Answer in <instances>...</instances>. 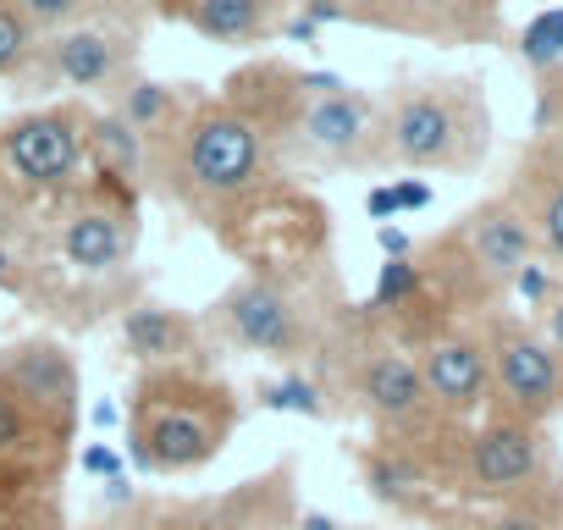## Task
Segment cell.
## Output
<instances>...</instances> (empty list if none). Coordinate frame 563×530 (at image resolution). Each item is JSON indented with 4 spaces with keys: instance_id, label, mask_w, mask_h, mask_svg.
Returning <instances> with one entry per match:
<instances>
[{
    "instance_id": "d6986e66",
    "label": "cell",
    "mask_w": 563,
    "mask_h": 530,
    "mask_svg": "<svg viewBox=\"0 0 563 530\" xmlns=\"http://www.w3.org/2000/svg\"><path fill=\"white\" fill-rule=\"evenodd\" d=\"M89 166L106 172V177L139 183V177H144V139H139L117 111H106V117L89 122Z\"/></svg>"
},
{
    "instance_id": "30bf717a",
    "label": "cell",
    "mask_w": 563,
    "mask_h": 530,
    "mask_svg": "<svg viewBox=\"0 0 563 530\" xmlns=\"http://www.w3.org/2000/svg\"><path fill=\"white\" fill-rule=\"evenodd\" d=\"M249 128H260L271 144L288 139L299 106H305V73L299 67H282V62H254L243 73L227 78V95H221Z\"/></svg>"
},
{
    "instance_id": "e575fe53",
    "label": "cell",
    "mask_w": 563,
    "mask_h": 530,
    "mask_svg": "<svg viewBox=\"0 0 563 530\" xmlns=\"http://www.w3.org/2000/svg\"><path fill=\"white\" fill-rule=\"evenodd\" d=\"M294 530H343V525H338V519H332V514H327V508H305V514H299V525H294Z\"/></svg>"
},
{
    "instance_id": "8fae6325",
    "label": "cell",
    "mask_w": 563,
    "mask_h": 530,
    "mask_svg": "<svg viewBox=\"0 0 563 530\" xmlns=\"http://www.w3.org/2000/svg\"><path fill=\"white\" fill-rule=\"evenodd\" d=\"M0 376H7L23 398L56 409V415H84L78 404V360L56 338H23L0 349Z\"/></svg>"
},
{
    "instance_id": "f35d334b",
    "label": "cell",
    "mask_w": 563,
    "mask_h": 530,
    "mask_svg": "<svg viewBox=\"0 0 563 530\" xmlns=\"http://www.w3.org/2000/svg\"><path fill=\"white\" fill-rule=\"evenodd\" d=\"M276 7H288V0H276ZM299 7H305V0H299Z\"/></svg>"
},
{
    "instance_id": "d6a6232c",
    "label": "cell",
    "mask_w": 563,
    "mask_h": 530,
    "mask_svg": "<svg viewBox=\"0 0 563 530\" xmlns=\"http://www.w3.org/2000/svg\"><path fill=\"white\" fill-rule=\"evenodd\" d=\"M486 530H547V525H541L536 514H525V508H514V514H497V519H492Z\"/></svg>"
},
{
    "instance_id": "9a60e30c",
    "label": "cell",
    "mask_w": 563,
    "mask_h": 530,
    "mask_svg": "<svg viewBox=\"0 0 563 530\" xmlns=\"http://www.w3.org/2000/svg\"><path fill=\"white\" fill-rule=\"evenodd\" d=\"M420 382H426V398H437L442 409H470L486 393V349L470 338H442L426 349Z\"/></svg>"
},
{
    "instance_id": "8992f818",
    "label": "cell",
    "mask_w": 563,
    "mask_h": 530,
    "mask_svg": "<svg viewBox=\"0 0 563 530\" xmlns=\"http://www.w3.org/2000/svg\"><path fill=\"white\" fill-rule=\"evenodd\" d=\"M371 139H376V100L360 89H338V95H310L282 144H294L321 166H343V161H365Z\"/></svg>"
},
{
    "instance_id": "277c9868",
    "label": "cell",
    "mask_w": 563,
    "mask_h": 530,
    "mask_svg": "<svg viewBox=\"0 0 563 530\" xmlns=\"http://www.w3.org/2000/svg\"><path fill=\"white\" fill-rule=\"evenodd\" d=\"M199 327L243 354L294 365V371L299 360H316L327 343V310L316 305L310 272H249L210 305Z\"/></svg>"
},
{
    "instance_id": "d590c367",
    "label": "cell",
    "mask_w": 563,
    "mask_h": 530,
    "mask_svg": "<svg viewBox=\"0 0 563 530\" xmlns=\"http://www.w3.org/2000/svg\"><path fill=\"white\" fill-rule=\"evenodd\" d=\"M282 34H288V40H305V45H316V40H321V29H316L310 18H294V23L282 29Z\"/></svg>"
},
{
    "instance_id": "d4e9b609",
    "label": "cell",
    "mask_w": 563,
    "mask_h": 530,
    "mask_svg": "<svg viewBox=\"0 0 563 530\" xmlns=\"http://www.w3.org/2000/svg\"><path fill=\"white\" fill-rule=\"evenodd\" d=\"M205 514L210 503H150L139 508L133 530H205Z\"/></svg>"
},
{
    "instance_id": "4dcf8cb0",
    "label": "cell",
    "mask_w": 563,
    "mask_h": 530,
    "mask_svg": "<svg viewBox=\"0 0 563 530\" xmlns=\"http://www.w3.org/2000/svg\"><path fill=\"white\" fill-rule=\"evenodd\" d=\"M514 283H519V294L525 299H547V272H541V265H519V272H514Z\"/></svg>"
},
{
    "instance_id": "74e56055",
    "label": "cell",
    "mask_w": 563,
    "mask_h": 530,
    "mask_svg": "<svg viewBox=\"0 0 563 530\" xmlns=\"http://www.w3.org/2000/svg\"><path fill=\"white\" fill-rule=\"evenodd\" d=\"M552 343H558V349H563V305H558V310H552Z\"/></svg>"
},
{
    "instance_id": "7c38bea8",
    "label": "cell",
    "mask_w": 563,
    "mask_h": 530,
    "mask_svg": "<svg viewBox=\"0 0 563 530\" xmlns=\"http://www.w3.org/2000/svg\"><path fill=\"white\" fill-rule=\"evenodd\" d=\"M299 503H294V464H276L254 481H243L232 497L210 503L205 530H294Z\"/></svg>"
},
{
    "instance_id": "ac0fdd59",
    "label": "cell",
    "mask_w": 563,
    "mask_h": 530,
    "mask_svg": "<svg viewBox=\"0 0 563 530\" xmlns=\"http://www.w3.org/2000/svg\"><path fill=\"white\" fill-rule=\"evenodd\" d=\"M475 265H486L492 277H514L530 260V227L514 210H486L475 216Z\"/></svg>"
},
{
    "instance_id": "603a6c76",
    "label": "cell",
    "mask_w": 563,
    "mask_h": 530,
    "mask_svg": "<svg viewBox=\"0 0 563 530\" xmlns=\"http://www.w3.org/2000/svg\"><path fill=\"white\" fill-rule=\"evenodd\" d=\"M12 7L29 18L34 34H62V29H73V23L89 18L95 0H12Z\"/></svg>"
},
{
    "instance_id": "7402d4cb",
    "label": "cell",
    "mask_w": 563,
    "mask_h": 530,
    "mask_svg": "<svg viewBox=\"0 0 563 530\" xmlns=\"http://www.w3.org/2000/svg\"><path fill=\"white\" fill-rule=\"evenodd\" d=\"M415 294H420V265H415V260H387L365 310H404Z\"/></svg>"
},
{
    "instance_id": "2e32d148",
    "label": "cell",
    "mask_w": 563,
    "mask_h": 530,
    "mask_svg": "<svg viewBox=\"0 0 563 530\" xmlns=\"http://www.w3.org/2000/svg\"><path fill=\"white\" fill-rule=\"evenodd\" d=\"M276 0H183L177 23H188L210 45H254L276 34Z\"/></svg>"
},
{
    "instance_id": "1f68e13d",
    "label": "cell",
    "mask_w": 563,
    "mask_h": 530,
    "mask_svg": "<svg viewBox=\"0 0 563 530\" xmlns=\"http://www.w3.org/2000/svg\"><path fill=\"white\" fill-rule=\"evenodd\" d=\"M376 243L387 260H409V232L404 227H376Z\"/></svg>"
},
{
    "instance_id": "ffe728a7",
    "label": "cell",
    "mask_w": 563,
    "mask_h": 530,
    "mask_svg": "<svg viewBox=\"0 0 563 530\" xmlns=\"http://www.w3.org/2000/svg\"><path fill=\"white\" fill-rule=\"evenodd\" d=\"M260 409H276V415H305V420H327V387L305 371H288L276 382H260Z\"/></svg>"
},
{
    "instance_id": "836d02e7",
    "label": "cell",
    "mask_w": 563,
    "mask_h": 530,
    "mask_svg": "<svg viewBox=\"0 0 563 530\" xmlns=\"http://www.w3.org/2000/svg\"><path fill=\"white\" fill-rule=\"evenodd\" d=\"M365 210H371V216L387 227V221L398 216V210H393V188H371V194H365Z\"/></svg>"
},
{
    "instance_id": "484cf974",
    "label": "cell",
    "mask_w": 563,
    "mask_h": 530,
    "mask_svg": "<svg viewBox=\"0 0 563 530\" xmlns=\"http://www.w3.org/2000/svg\"><path fill=\"white\" fill-rule=\"evenodd\" d=\"M29 216H34V199L18 188V177H12V166H7V150H0V243H12Z\"/></svg>"
},
{
    "instance_id": "83f0119b",
    "label": "cell",
    "mask_w": 563,
    "mask_h": 530,
    "mask_svg": "<svg viewBox=\"0 0 563 530\" xmlns=\"http://www.w3.org/2000/svg\"><path fill=\"white\" fill-rule=\"evenodd\" d=\"M7 530H62V514H56V503L45 497V503H34L29 514H18Z\"/></svg>"
},
{
    "instance_id": "8d00e7d4",
    "label": "cell",
    "mask_w": 563,
    "mask_h": 530,
    "mask_svg": "<svg viewBox=\"0 0 563 530\" xmlns=\"http://www.w3.org/2000/svg\"><path fill=\"white\" fill-rule=\"evenodd\" d=\"M89 420H95V426H117V404H95Z\"/></svg>"
},
{
    "instance_id": "ba28073f",
    "label": "cell",
    "mask_w": 563,
    "mask_h": 530,
    "mask_svg": "<svg viewBox=\"0 0 563 530\" xmlns=\"http://www.w3.org/2000/svg\"><path fill=\"white\" fill-rule=\"evenodd\" d=\"M122 354L139 371H166V365H194L205 349V327L199 316L177 310V305H155V299H133L117 321Z\"/></svg>"
},
{
    "instance_id": "4316f807",
    "label": "cell",
    "mask_w": 563,
    "mask_h": 530,
    "mask_svg": "<svg viewBox=\"0 0 563 530\" xmlns=\"http://www.w3.org/2000/svg\"><path fill=\"white\" fill-rule=\"evenodd\" d=\"M393 188V210H426L431 205V183L420 177H404V183H387Z\"/></svg>"
},
{
    "instance_id": "4fadbf2b",
    "label": "cell",
    "mask_w": 563,
    "mask_h": 530,
    "mask_svg": "<svg viewBox=\"0 0 563 530\" xmlns=\"http://www.w3.org/2000/svg\"><path fill=\"white\" fill-rule=\"evenodd\" d=\"M354 398L382 415V420H415L431 398H426V382H420V365L404 360L398 349H371L360 354L354 365Z\"/></svg>"
},
{
    "instance_id": "5bb4252c",
    "label": "cell",
    "mask_w": 563,
    "mask_h": 530,
    "mask_svg": "<svg viewBox=\"0 0 563 530\" xmlns=\"http://www.w3.org/2000/svg\"><path fill=\"white\" fill-rule=\"evenodd\" d=\"M536 475V437L514 420L486 426L470 442V486L475 492H514Z\"/></svg>"
},
{
    "instance_id": "5b68a950",
    "label": "cell",
    "mask_w": 563,
    "mask_h": 530,
    "mask_svg": "<svg viewBox=\"0 0 563 530\" xmlns=\"http://www.w3.org/2000/svg\"><path fill=\"white\" fill-rule=\"evenodd\" d=\"M89 122L95 111L84 100H56L40 111H18L12 122H0V150L18 177V188L40 205L62 188H73L89 166Z\"/></svg>"
},
{
    "instance_id": "cb8c5ba5",
    "label": "cell",
    "mask_w": 563,
    "mask_h": 530,
    "mask_svg": "<svg viewBox=\"0 0 563 530\" xmlns=\"http://www.w3.org/2000/svg\"><path fill=\"white\" fill-rule=\"evenodd\" d=\"M519 51H525V62H530V67H547V62H558V56H563V7L541 12V18L525 29Z\"/></svg>"
},
{
    "instance_id": "3957f363",
    "label": "cell",
    "mask_w": 563,
    "mask_h": 530,
    "mask_svg": "<svg viewBox=\"0 0 563 530\" xmlns=\"http://www.w3.org/2000/svg\"><path fill=\"white\" fill-rule=\"evenodd\" d=\"M238 431V398L210 365L139 371L128 398V453L144 475H194Z\"/></svg>"
},
{
    "instance_id": "6da1fadb",
    "label": "cell",
    "mask_w": 563,
    "mask_h": 530,
    "mask_svg": "<svg viewBox=\"0 0 563 530\" xmlns=\"http://www.w3.org/2000/svg\"><path fill=\"white\" fill-rule=\"evenodd\" d=\"M73 188L34 205L12 238L23 299H34L56 327H100L111 310L133 305V249H139V183L84 166Z\"/></svg>"
},
{
    "instance_id": "9c48e42d",
    "label": "cell",
    "mask_w": 563,
    "mask_h": 530,
    "mask_svg": "<svg viewBox=\"0 0 563 530\" xmlns=\"http://www.w3.org/2000/svg\"><path fill=\"white\" fill-rule=\"evenodd\" d=\"M45 67L67 89H117L122 78H133V40L111 34L106 23H73L51 34Z\"/></svg>"
},
{
    "instance_id": "f1b7e54d",
    "label": "cell",
    "mask_w": 563,
    "mask_h": 530,
    "mask_svg": "<svg viewBox=\"0 0 563 530\" xmlns=\"http://www.w3.org/2000/svg\"><path fill=\"white\" fill-rule=\"evenodd\" d=\"M84 470H89V475H106V481H117V475H122V459H117V448L95 442V448H84Z\"/></svg>"
},
{
    "instance_id": "f546056e",
    "label": "cell",
    "mask_w": 563,
    "mask_h": 530,
    "mask_svg": "<svg viewBox=\"0 0 563 530\" xmlns=\"http://www.w3.org/2000/svg\"><path fill=\"white\" fill-rule=\"evenodd\" d=\"M541 227H547V243H552V254H563V188L547 199V216H541Z\"/></svg>"
},
{
    "instance_id": "7a4b0ae2",
    "label": "cell",
    "mask_w": 563,
    "mask_h": 530,
    "mask_svg": "<svg viewBox=\"0 0 563 530\" xmlns=\"http://www.w3.org/2000/svg\"><path fill=\"white\" fill-rule=\"evenodd\" d=\"M271 155L276 144L249 128L221 95L210 100L194 84H177L172 117L144 139V177L166 205H183L210 227L271 177Z\"/></svg>"
},
{
    "instance_id": "52a82bcc",
    "label": "cell",
    "mask_w": 563,
    "mask_h": 530,
    "mask_svg": "<svg viewBox=\"0 0 563 530\" xmlns=\"http://www.w3.org/2000/svg\"><path fill=\"white\" fill-rule=\"evenodd\" d=\"M382 155L404 161V166H448L459 155V111L442 89H409L387 117H382Z\"/></svg>"
},
{
    "instance_id": "44dd1931",
    "label": "cell",
    "mask_w": 563,
    "mask_h": 530,
    "mask_svg": "<svg viewBox=\"0 0 563 530\" xmlns=\"http://www.w3.org/2000/svg\"><path fill=\"white\" fill-rule=\"evenodd\" d=\"M34 56H40V34L29 29V18L12 0H0V78H23Z\"/></svg>"
},
{
    "instance_id": "e0dca14e",
    "label": "cell",
    "mask_w": 563,
    "mask_h": 530,
    "mask_svg": "<svg viewBox=\"0 0 563 530\" xmlns=\"http://www.w3.org/2000/svg\"><path fill=\"white\" fill-rule=\"evenodd\" d=\"M497 382H503L508 404L541 415L558 398V360L536 338H503L497 343Z\"/></svg>"
}]
</instances>
